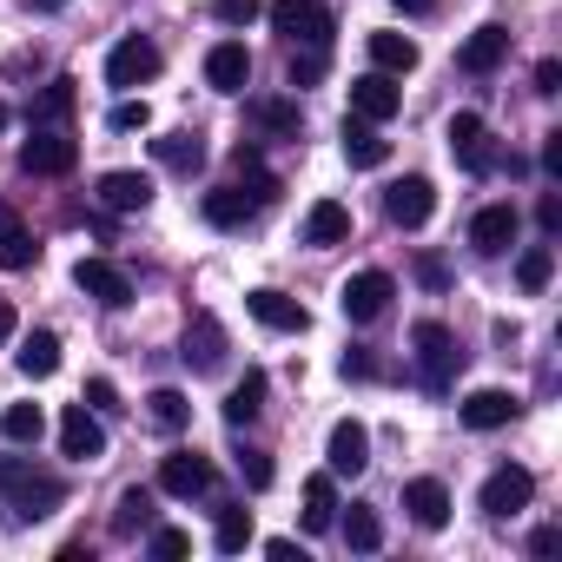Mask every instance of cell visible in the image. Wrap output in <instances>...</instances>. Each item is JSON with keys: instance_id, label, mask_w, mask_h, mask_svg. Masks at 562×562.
I'll list each match as a JSON object with an SVG mask.
<instances>
[{"instance_id": "c3c4849f", "label": "cell", "mask_w": 562, "mask_h": 562, "mask_svg": "<svg viewBox=\"0 0 562 562\" xmlns=\"http://www.w3.org/2000/svg\"><path fill=\"white\" fill-rule=\"evenodd\" d=\"M536 218H542V232H562V199H555V192H542V205H536Z\"/></svg>"}, {"instance_id": "9c48e42d", "label": "cell", "mask_w": 562, "mask_h": 562, "mask_svg": "<svg viewBox=\"0 0 562 562\" xmlns=\"http://www.w3.org/2000/svg\"><path fill=\"white\" fill-rule=\"evenodd\" d=\"M397 113H404V87H397L391 74H364V80H351V120L384 126V120H397Z\"/></svg>"}, {"instance_id": "ba28073f", "label": "cell", "mask_w": 562, "mask_h": 562, "mask_svg": "<svg viewBox=\"0 0 562 562\" xmlns=\"http://www.w3.org/2000/svg\"><path fill=\"white\" fill-rule=\"evenodd\" d=\"M430 212H437V186H430L424 172H411V179H397V186L384 192V218H391V225H404V232L430 225Z\"/></svg>"}, {"instance_id": "9f6ffc18", "label": "cell", "mask_w": 562, "mask_h": 562, "mask_svg": "<svg viewBox=\"0 0 562 562\" xmlns=\"http://www.w3.org/2000/svg\"><path fill=\"white\" fill-rule=\"evenodd\" d=\"M391 8H397V14H430L437 0H391Z\"/></svg>"}, {"instance_id": "f546056e", "label": "cell", "mask_w": 562, "mask_h": 562, "mask_svg": "<svg viewBox=\"0 0 562 562\" xmlns=\"http://www.w3.org/2000/svg\"><path fill=\"white\" fill-rule=\"evenodd\" d=\"M331 522H338V483H331V476H312V483H305V529L325 536Z\"/></svg>"}, {"instance_id": "60d3db41", "label": "cell", "mask_w": 562, "mask_h": 562, "mask_svg": "<svg viewBox=\"0 0 562 562\" xmlns=\"http://www.w3.org/2000/svg\"><path fill=\"white\" fill-rule=\"evenodd\" d=\"M106 126H113V133H146V126H153V106H146V100H120V106L106 113Z\"/></svg>"}, {"instance_id": "5bb4252c", "label": "cell", "mask_w": 562, "mask_h": 562, "mask_svg": "<svg viewBox=\"0 0 562 562\" xmlns=\"http://www.w3.org/2000/svg\"><path fill=\"white\" fill-rule=\"evenodd\" d=\"M245 312H251L265 331H312V312H305L299 299H285V292H271V285L245 292Z\"/></svg>"}, {"instance_id": "8d00e7d4", "label": "cell", "mask_w": 562, "mask_h": 562, "mask_svg": "<svg viewBox=\"0 0 562 562\" xmlns=\"http://www.w3.org/2000/svg\"><path fill=\"white\" fill-rule=\"evenodd\" d=\"M345 542L371 555V549L384 542V522H378V509H364V503H351V516H345Z\"/></svg>"}, {"instance_id": "603a6c76", "label": "cell", "mask_w": 562, "mask_h": 562, "mask_svg": "<svg viewBox=\"0 0 562 562\" xmlns=\"http://www.w3.org/2000/svg\"><path fill=\"white\" fill-rule=\"evenodd\" d=\"M345 159H351L358 172H378V166L391 159V139H384L371 120H345Z\"/></svg>"}, {"instance_id": "11a10c76", "label": "cell", "mask_w": 562, "mask_h": 562, "mask_svg": "<svg viewBox=\"0 0 562 562\" xmlns=\"http://www.w3.org/2000/svg\"><path fill=\"white\" fill-rule=\"evenodd\" d=\"M21 8H27V14H60L67 0H21Z\"/></svg>"}, {"instance_id": "2e32d148", "label": "cell", "mask_w": 562, "mask_h": 562, "mask_svg": "<svg viewBox=\"0 0 562 562\" xmlns=\"http://www.w3.org/2000/svg\"><path fill=\"white\" fill-rule=\"evenodd\" d=\"M457 411H463V424H470V430H503V424H516L522 397H516V391H496V384H490V391H470V397H463Z\"/></svg>"}, {"instance_id": "db71d44e", "label": "cell", "mask_w": 562, "mask_h": 562, "mask_svg": "<svg viewBox=\"0 0 562 562\" xmlns=\"http://www.w3.org/2000/svg\"><path fill=\"white\" fill-rule=\"evenodd\" d=\"M542 166H549V172H562V133H549V139H542Z\"/></svg>"}, {"instance_id": "6f0895ef", "label": "cell", "mask_w": 562, "mask_h": 562, "mask_svg": "<svg viewBox=\"0 0 562 562\" xmlns=\"http://www.w3.org/2000/svg\"><path fill=\"white\" fill-rule=\"evenodd\" d=\"M8 338H14V305L0 299V345H8Z\"/></svg>"}, {"instance_id": "6da1fadb", "label": "cell", "mask_w": 562, "mask_h": 562, "mask_svg": "<svg viewBox=\"0 0 562 562\" xmlns=\"http://www.w3.org/2000/svg\"><path fill=\"white\" fill-rule=\"evenodd\" d=\"M0 503H8L14 522H47L67 503V483L27 457H0Z\"/></svg>"}, {"instance_id": "680465c9", "label": "cell", "mask_w": 562, "mask_h": 562, "mask_svg": "<svg viewBox=\"0 0 562 562\" xmlns=\"http://www.w3.org/2000/svg\"><path fill=\"white\" fill-rule=\"evenodd\" d=\"M0 133H8V106H0Z\"/></svg>"}, {"instance_id": "44dd1931", "label": "cell", "mask_w": 562, "mask_h": 562, "mask_svg": "<svg viewBox=\"0 0 562 562\" xmlns=\"http://www.w3.org/2000/svg\"><path fill=\"white\" fill-rule=\"evenodd\" d=\"M503 60H509V27H496V21H490V27H476V34L463 41V54H457V67H463V74H496Z\"/></svg>"}, {"instance_id": "9a60e30c", "label": "cell", "mask_w": 562, "mask_h": 562, "mask_svg": "<svg viewBox=\"0 0 562 562\" xmlns=\"http://www.w3.org/2000/svg\"><path fill=\"white\" fill-rule=\"evenodd\" d=\"M159 490L192 503V496H205V490H212V463H205L199 450H172V457L159 463Z\"/></svg>"}, {"instance_id": "277c9868", "label": "cell", "mask_w": 562, "mask_h": 562, "mask_svg": "<svg viewBox=\"0 0 562 562\" xmlns=\"http://www.w3.org/2000/svg\"><path fill=\"white\" fill-rule=\"evenodd\" d=\"M74 166H80V146L60 126H34V139L21 146V172H34V179H67Z\"/></svg>"}, {"instance_id": "e575fe53", "label": "cell", "mask_w": 562, "mask_h": 562, "mask_svg": "<svg viewBox=\"0 0 562 562\" xmlns=\"http://www.w3.org/2000/svg\"><path fill=\"white\" fill-rule=\"evenodd\" d=\"M41 430H47L41 404H8V411H0V437H8V443H41Z\"/></svg>"}, {"instance_id": "836d02e7", "label": "cell", "mask_w": 562, "mask_h": 562, "mask_svg": "<svg viewBox=\"0 0 562 562\" xmlns=\"http://www.w3.org/2000/svg\"><path fill=\"white\" fill-rule=\"evenodd\" d=\"M265 411V371H245V384H232V397H225V424L238 430V424H251Z\"/></svg>"}, {"instance_id": "f907efd6", "label": "cell", "mask_w": 562, "mask_h": 562, "mask_svg": "<svg viewBox=\"0 0 562 562\" xmlns=\"http://www.w3.org/2000/svg\"><path fill=\"white\" fill-rule=\"evenodd\" d=\"M536 93H562V67H555V60L536 67Z\"/></svg>"}, {"instance_id": "7bdbcfd3", "label": "cell", "mask_w": 562, "mask_h": 562, "mask_svg": "<svg viewBox=\"0 0 562 562\" xmlns=\"http://www.w3.org/2000/svg\"><path fill=\"white\" fill-rule=\"evenodd\" d=\"M318 80H325V47L292 54V87H318Z\"/></svg>"}, {"instance_id": "3957f363", "label": "cell", "mask_w": 562, "mask_h": 562, "mask_svg": "<svg viewBox=\"0 0 562 562\" xmlns=\"http://www.w3.org/2000/svg\"><path fill=\"white\" fill-rule=\"evenodd\" d=\"M265 14H271V27L285 34L292 47H325V41H331V27H338L325 0H271Z\"/></svg>"}, {"instance_id": "ee69618b", "label": "cell", "mask_w": 562, "mask_h": 562, "mask_svg": "<svg viewBox=\"0 0 562 562\" xmlns=\"http://www.w3.org/2000/svg\"><path fill=\"white\" fill-rule=\"evenodd\" d=\"M80 404H87V411H100V417H113V411H120V391H113V378H93Z\"/></svg>"}, {"instance_id": "e0dca14e", "label": "cell", "mask_w": 562, "mask_h": 562, "mask_svg": "<svg viewBox=\"0 0 562 562\" xmlns=\"http://www.w3.org/2000/svg\"><path fill=\"white\" fill-rule=\"evenodd\" d=\"M245 80H251V54H245L238 41H218V47L205 54V87H212V93H245Z\"/></svg>"}, {"instance_id": "ffe728a7", "label": "cell", "mask_w": 562, "mask_h": 562, "mask_svg": "<svg viewBox=\"0 0 562 562\" xmlns=\"http://www.w3.org/2000/svg\"><path fill=\"white\" fill-rule=\"evenodd\" d=\"M516 225H522V218H516V205H483V212L470 218V245H476L483 258H496V251H509V245H516Z\"/></svg>"}, {"instance_id": "ab89813d", "label": "cell", "mask_w": 562, "mask_h": 562, "mask_svg": "<svg viewBox=\"0 0 562 562\" xmlns=\"http://www.w3.org/2000/svg\"><path fill=\"white\" fill-rule=\"evenodd\" d=\"M212 542H218L225 555H238V549L251 542V509H218V529H212Z\"/></svg>"}, {"instance_id": "484cf974", "label": "cell", "mask_w": 562, "mask_h": 562, "mask_svg": "<svg viewBox=\"0 0 562 562\" xmlns=\"http://www.w3.org/2000/svg\"><path fill=\"white\" fill-rule=\"evenodd\" d=\"M345 238H351V212H345L338 199H318V205L305 212V245L325 251V245H345Z\"/></svg>"}, {"instance_id": "7dc6e473", "label": "cell", "mask_w": 562, "mask_h": 562, "mask_svg": "<svg viewBox=\"0 0 562 562\" xmlns=\"http://www.w3.org/2000/svg\"><path fill=\"white\" fill-rule=\"evenodd\" d=\"M417 278H424L430 292H443V285H450V265H443L437 251H424V258H417Z\"/></svg>"}, {"instance_id": "d4e9b609", "label": "cell", "mask_w": 562, "mask_h": 562, "mask_svg": "<svg viewBox=\"0 0 562 562\" xmlns=\"http://www.w3.org/2000/svg\"><path fill=\"white\" fill-rule=\"evenodd\" d=\"M205 218H212L218 232H238L245 218H258V199H251L245 186H218V192H205Z\"/></svg>"}, {"instance_id": "cb8c5ba5", "label": "cell", "mask_w": 562, "mask_h": 562, "mask_svg": "<svg viewBox=\"0 0 562 562\" xmlns=\"http://www.w3.org/2000/svg\"><path fill=\"white\" fill-rule=\"evenodd\" d=\"M34 258H41V245L21 225V212H0V271H34Z\"/></svg>"}, {"instance_id": "bcb514c9", "label": "cell", "mask_w": 562, "mask_h": 562, "mask_svg": "<svg viewBox=\"0 0 562 562\" xmlns=\"http://www.w3.org/2000/svg\"><path fill=\"white\" fill-rule=\"evenodd\" d=\"M146 549L172 562V555H186V549H192V536H186V529H153V542H146Z\"/></svg>"}, {"instance_id": "d6a6232c", "label": "cell", "mask_w": 562, "mask_h": 562, "mask_svg": "<svg viewBox=\"0 0 562 562\" xmlns=\"http://www.w3.org/2000/svg\"><path fill=\"white\" fill-rule=\"evenodd\" d=\"M153 159L172 166V172H199V166H205V146H199L192 133H166V139H153Z\"/></svg>"}, {"instance_id": "f6af8a7d", "label": "cell", "mask_w": 562, "mask_h": 562, "mask_svg": "<svg viewBox=\"0 0 562 562\" xmlns=\"http://www.w3.org/2000/svg\"><path fill=\"white\" fill-rule=\"evenodd\" d=\"M238 470H245V483H251V490H271V457H265V450H245V457H238Z\"/></svg>"}, {"instance_id": "7a4b0ae2", "label": "cell", "mask_w": 562, "mask_h": 562, "mask_svg": "<svg viewBox=\"0 0 562 562\" xmlns=\"http://www.w3.org/2000/svg\"><path fill=\"white\" fill-rule=\"evenodd\" d=\"M411 351H417V378H424V391H450V384H457L463 351H457V331H450V325L424 318V325L411 331Z\"/></svg>"}, {"instance_id": "b9f144b4", "label": "cell", "mask_w": 562, "mask_h": 562, "mask_svg": "<svg viewBox=\"0 0 562 562\" xmlns=\"http://www.w3.org/2000/svg\"><path fill=\"white\" fill-rule=\"evenodd\" d=\"M212 14H218L225 27H251V21L265 14V0H212Z\"/></svg>"}, {"instance_id": "681fc988", "label": "cell", "mask_w": 562, "mask_h": 562, "mask_svg": "<svg viewBox=\"0 0 562 562\" xmlns=\"http://www.w3.org/2000/svg\"><path fill=\"white\" fill-rule=\"evenodd\" d=\"M529 549H536V555H555V549H562V529H555V522H542V529L529 536Z\"/></svg>"}, {"instance_id": "d6986e66", "label": "cell", "mask_w": 562, "mask_h": 562, "mask_svg": "<svg viewBox=\"0 0 562 562\" xmlns=\"http://www.w3.org/2000/svg\"><path fill=\"white\" fill-rule=\"evenodd\" d=\"M93 192H100L106 212H146V205H153V179H146V172H126V166H120V172H100Z\"/></svg>"}, {"instance_id": "f35d334b", "label": "cell", "mask_w": 562, "mask_h": 562, "mask_svg": "<svg viewBox=\"0 0 562 562\" xmlns=\"http://www.w3.org/2000/svg\"><path fill=\"white\" fill-rule=\"evenodd\" d=\"M146 411H153V424H159V430H186V424H192V404H186L179 391H153V397H146Z\"/></svg>"}, {"instance_id": "8992f818", "label": "cell", "mask_w": 562, "mask_h": 562, "mask_svg": "<svg viewBox=\"0 0 562 562\" xmlns=\"http://www.w3.org/2000/svg\"><path fill=\"white\" fill-rule=\"evenodd\" d=\"M74 285H80L93 305H106V312H126V305H133V278H126L113 258H80V265H74Z\"/></svg>"}, {"instance_id": "ac0fdd59", "label": "cell", "mask_w": 562, "mask_h": 562, "mask_svg": "<svg viewBox=\"0 0 562 562\" xmlns=\"http://www.w3.org/2000/svg\"><path fill=\"white\" fill-rule=\"evenodd\" d=\"M450 153H457V166H463V172H490V166H496L490 133H483V120H476V113H457V120H450Z\"/></svg>"}, {"instance_id": "30bf717a", "label": "cell", "mask_w": 562, "mask_h": 562, "mask_svg": "<svg viewBox=\"0 0 562 562\" xmlns=\"http://www.w3.org/2000/svg\"><path fill=\"white\" fill-rule=\"evenodd\" d=\"M225 351H232V345H225V325H218L212 312H192V325H186V351H179V358H186L199 378H212V371H225Z\"/></svg>"}, {"instance_id": "816d5d0a", "label": "cell", "mask_w": 562, "mask_h": 562, "mask_svg": "<svg viewBox=\"0 0 562 562\" xmlns=\"http://www.w3.org/2000/svg\"><path fill=\"white\" fill-rule=\"evenodd\" d=\"M265 555H271V562H292V555H299V542H292V536H271V542H265ZM299 562H305V555H299Z\"/></svg>"}, {"instance_id": "f5cc1de1", "label": "cell", "mask_w": 562, "mask_h": 562, "mask_svg": "<svg viewBox=\"0 0 562 562\" xmlns=\"http://www.w3.org/2000/svg\"><path fill=\"white\" fill-rule=\"evenodd\" d=\"M345 378H378V364L364 351H345Z\"/></svg>"}, {"instance_id": "5b68a950", "label": "cell", "mask_w": 562, "mask_h": 562, "mask_svg": "<svg viewBox=\"0 0 562 562\" xmlns=\"http://www.w3.org/2000/svg\"><path fill=\"white\" fill-rule=\"evenodd\" d=\"M391 299H397L391 271H358V278H345V292H338V305H345L351 325H378L391 312Z\"/></svg>"}, {"instance_id": "52a82bcc", "label": "cell", "mask_w": 562, "mask_h": 562, "mask_svg": "<svg viewBox=\"0 0 562 562\" xmlns=\"http://www.w3.org/2000/svg\"><path fill=\"white\" fill-rule=\"evenodd\" d=\"M159 67H166V54H159L146 34H126V41L106 54V80H113V87H146V80H159Z\"/></svg>"}, {"instance_id": "4316f807", "label": "cell", "mask_w": 562, "mask_h": 562, "mask_svg": "<svg viewBox=\"0 0 562 562\" xmlns=\"http://www.w3.org/2000/svg\"><path fill=\"white\" fill-rule=\"evenodd\" d=\"M14 364H21L34 384H41V378H54V371H60V331H47V325H41V331H27V338H21V351H14Z\"/></svg>"}, {"instance_id": "1f68e13d", "label": "cell", "mask_w": 562, "mask_h": 562, "mask_svg": "<svg viewBox=\"0 0 562 562\" xmlns=\"http://www.w3.org/2000/svg\"><path fill=\"white\" fill-rule=\"evenodd\" d=\"M74 106H80V93H74V80H47V93L34 100V126H60V120H74Z\"/></svg>"}, {"instance_id": "f1b7e54d", "label": "cell", "mask_w": 562, "mask_h": 562, "mask_svg": "<svg viewBox=\"0 0 562 562\" xmlns=\"http://www.w3.org/2000/svg\"><path fill=\"white\" fill-rule=\"evenodd\" d=\"M232 166H238V179H245V192H251L258 205H271V199H278V179L265 172V159H258V146H251V139H238V146H232Z\"/></svg>"}, {"instance_id": "4dcf8cb0", "label": "cell", "mask_w": 562, "mask_h": 562, "mask_svg": "<svg viewBox=\"0 0 562 562\" xmlns=\"http://www.w3.org/2000/svg\"><path fill=\"white\" fill-rule=\"evenodd\" d=\"M251 120L271 139H299V100H251Z\"/></svg>"}, {"instance_id": "83f0119b", "label": "cell", "mask_w": 562, "mask_h": 562, "mask_svg": "<svg viewBox=\"0 0 562 562\" xmlns=\"http://www.w3.org/2000/svg\"><path fill=\"white\" fill-rule=\"evenodd\" d=\"M371 60H378V74H391V80H404L411 67H417V41H404V34H371Z\"/></svg>"}, {"instance_id": "74e56055", "label": "cell", "mask_w": 562, "mask_h": 562, "mask_svg": "<svg viewBox=\"0 0 562 562\" xmlns=\"http://www.w3.org/2000/svg\"><path fill=\"white\" fill-rule=\"evenodd\" d=\"M516 278H522V292H542L549 278H555V251H549V245H529V251L516 258Z\"/></svg>"}, {"instance_id": "7402d4cb", "label": "cell", "mask_w": 562, "mask_h": 562, "mask_svg": "<svg viewBox=\"0 0 562 562\" xmlns=\"http://www.w3.org/2000/svg\"><path fill=\"white\" fill-rule=\"evenodd\" d=\"M404 509H411L417 529H443L450 522V490L437 476H417V483H404Z\"/></svg>"}, {"instance_id": "4fadbf2b", "label": "cell", "mask_w": 562, "mask_h": 562, "mask_svg": "<svg viewBox=\"0 0 562 562\" xmlns=\"http://www.w3.org/2000/svg\"><path fill=\"white\" fill-rule=\"evenodd\" d=\"M529 496H536V476L522 463H503V470L483 476V509L490 516H516V509H529Z\"/></svg>"}, {"instance_id": "8fae6325", "label": "cell", "mask_w": 562, "mask_h": 562, "mask_svg": "<svg viewBox=\"0 0 562 562\" xmlns=\"http://www.w3.org/2000/svg\"><path fill=\"white\" fill-rule=\"evenodd\" d=\"M60 457H74V463H100V457H106L100 411H87V404H67V417H60Z\"/></svg>"}, {"instance_id": "7c38bea8", "label": "cell", "mask_w": 562, "mask_h": 562, "mask_svg": "<svg viewBox=\"0 0 562 562\" xmlns=\"http://www.w3.org/2000/svg\"><path fill=\"white\" fill-rule=\"evenodd\" d=\"M325 463H331V476H358L371 463V430L358 417H338L331 437H325Z\"/></svg>"}, {"instance_id": "d590c367", "label": "cell", "mask_w": 562, "mask_h": 562, "mask_svg": "<svg viewBox=\"0 0 562 562\" xmlns=\"http://www.w3.org/2000/svg\"><path fill=\"white\" fill-rule=\"evenodd\" d=\"M153 490H126L120 496V509H113V536H139V529H153Z\"/></svg>"}]
</instances>
